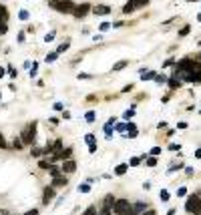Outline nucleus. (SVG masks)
<instances>
[{
    "mask_svg": "<svg viewBox=\"0 0 201 215\" xmlns=\"http://www.w3.org/2000/svg\"><path fill=\"white\" fill-rule=\"evenodd\" d=\"M185 211L193 215H201V197L199 195H189L185 201Z\"/></svg>",
    "mask_w": 201,
    "mask_h": 215,
    "instance_id": "f257e3e1",
    "label": "nucleus"
},
{
    "mask_svg": "<svg viewBox=\"0 0 201 215\" xmlns=\"http://www.w3.org/2000/svg\"><path fill=\"white\" fill-rule=\"evenodd\" d=\"M48 6L58 12H74V8H76L70 0H48Z\"/></svg>",
    "mask_w": 201,
    "mask_h": 215,
    "instance_id": "f03ea898",
    "label": "nucleus"
},
{
    "mask_svg": "<svg viewBox=\"0 0 201 215\" xmlns=\"http://www.w3.org/2000/svg\"><path fill=\"white\" fill-rule=\"evenodd\" d=\"M113 211L117 215H133V205H131L127 199H117Z\"/></svg>",
    "mask_w": 201,
    "mask_h": 215,
    "instance_id": "7ed1b4c3",
    "label": "nucleus"
},
{
    "mask_svg": "<svg viewBox=\"0 0 201 215\" xmlns=\"http://www.w3.org/2000/svg\"><path fill=\"white\" fill-rule=\"evenodd\" d=\"M34 139H36V123H30L22 131V141H24V145H32Z\"/></svg>",
    "mask_w": 201,
    "mask_h": 215,
    "instance_id": "20e7f679",
    "label": "nucleus"
},
{
    "mask_svg": "<svg viewBox=\"0 0 201 215\" xmlns=\"http://www.w3.org/2000/svg\"><path fill=\"white\" fill-rule=\"evenodd\" d=\"M149 4V0H129L127 4L123 6V14H129V12H133V10H137V8L141 6H147Z\"/></svg>",
    "mask_w": 201,
    "mask_h": 215,
    "instance_id": "39448f33",
    "label": "nucleus"
},
{
    "mask_svg": "<svg viewBox=\"0 0 201 215\" xmlns=\"http://www.w3.org/2000/svg\"><path fill=\"white\" fill-rule=\"evenodd\" d=\"M88 10H93V8H91V4H88V2H85V4H80V6L74 8L73 16H74V18H85V16L88 14Z\"/></svg>",
    "mask_w": 201,
    "mask_h": 215,
    "instance_id": "423d86ee",
    "label": "nucleus"
},
{
    "mask_svg": "<svg viewBox=\"0 0 201 215\" xmlns=\"http://www.w3.org/2000/svg\"><path fill=\"white\" fill-rule=\"evenodd\" d=\"M54 195H56V191H54V187L50 185V187H44V195H42V203L44 205H48V203L54 199Z\"/></svg>",
    "mask_w": 201,
    "mask_h": 215,
    "instance_id": "0eeeda50",
    "label": "nucleus"
},
{
    "mask_svg": "<svg viewBox=\"0 0 201 215\" xmlns=\"http://www.w3.org/2000/svg\"><path fill=\"white\" fill-rule=\"evenodd\" d=\"M74 171H76V163L73 159H67L62 163V173H74Z\"/></svg>",
    "mask_w": 201,
    "mask_h": 215,
    "instance_id": "6e6552de",
    "label": "nucleus"
},
{
    "mask_svg": "<svg viewBox=\"0 0 201 215\" xmlns=\"http://www.w3.org/2000/svg\"><path fill=\"white\" fill-rule=\"evenodd\" d=\"M67 183H68L67 177H60V175H56V177L52 179V187H54V189H56V187H64Z\"/></svg>",
    "mask_w": 201,
    "mask_h": 215,
    "instance_id": "1a4fd4ad",
    "label": "nucleus"
},
{
    "mask_svg": "<svg viewBox=\"0 0 201 215\" xmlns=\"http://www.w3.org/2000/svg\"><path fill=\"white\" fill-rule=\"evenodd\" d=\"M93 14H97V16H100V14H111V8L109 6H103V4H99V6L93 8Z\"/></svg>",
    "mask_w": 201,
    "mask_h": 215,
    "instance_id": "9d476101",
    "label": "nucleus"
},
{
    "mask_svg": "<svg viewBox=\"0 0 201 215\" xmlns=\"http://www.w3.org/2000/svg\"><path fill=\"white\" fill-rule=\"evenodd\" d=\"M145 211H147V205H145V203H135L133 205V215L145 213Z\"/></svg>",
    "mask_w": 201,
    "mask_h": 215,
    "instance_id": "9b49d317",
    "label": "nucleus"
},
{
    "mask_svg": "<svg viewBox=\"0 0 201 215\" xmlns=\"http://www.w3.org/2000/svg\"><path fill=\"white\" fill-rule=\"evenodd\" d=\"M169 87H171V88H177V87H181V79L177 76V74L169 79Z\"/></svg>",
    "mask_w": 201,
    "mask_h": 215,
    "instance_id": "f8f14e48",
    "label": "nucleus"
},
{
    "mask_svg": "<svg viewBox=\"0 0 201 215\" xmlns=\"http://www.w3.org/2000/svg\"><path fill=\"white\" fill-rule=\"evenodd\" d=\"M127 169H129V165H127V163H123V165H119V167L115 169V175H125V173H127Z\"/></svg>",
    "mask_w": 201,
    "mask_h": 215,
    "instance_id": "ddd939ff",
    "label": "nucleus"
},
{
    "mask_svg": "<svg viewBox=\"0 0 201 215\" xmlns=\"http://www.w3.org/2000/svg\"><path fill=\"white\" fill-rule=\"evenodd\" d=\"M12 147H14V149H22V147H24V141H22V137H14Z\"/></svg>",
    "mask_w": 201,
    "mask_h": 215,
    "instance_id": "4468645a",
    "label": "nucleus"
},
{
    "mask_svg": "<svg viewBox=\"0 0 201 215\" xmlns=\"http://www.w3.org/2000/svg\"><path fill=\"white\" fill-rule=\"evenodd\" d=\"M68 44H70V42H62V44H58V48H56V52H58V54H62V52H67V50H68Z\"/></svg>",
    "mask_w": 201,
    "mask_h": 215,
    "instance_id": "2eb2a0df",
    "label": "nucleus"
},
{
    "mask_svg": "<svg viewBox=\"0 0 201 215\" xmlns=\"http://www.w3.org/2000/svg\"><path fill=\"white\" fill-rule=\"evenodd\" d=\"M94 119H97V115H94V111H88V113L85 115V121H87V123H94Z\"/></svg>",
    "mask_w": 201,
    "mask_h": 215,
    "instance_id": "dca6fc26",
    "label": "nucleus"
},
{
    "mask_svg": "<svg viewBox=\"0 0 201 215\" xmlns=\"http://www.w3.org/2000/svg\"><path fill=\"white\" fill-rule=\"evenodd\" d=\"M169 79L167 76H165V74H157V76H155V82H157V85H163V82H167Z\"/></svg>",
    "mask_w": 201,
    "mask_h": 215,
    "instance_id": "f3484780",
    "label": "nucleus"
},
{
    "mask_svg": "<svg viewBox=\"0 0 201 215\" xmlns=\"http://www.w3.org/2000/svg\"><path fill=\"white\" fill-rule=\"evenodd\" d=\"M79 191H80V193H88V191H91V183H82V185H79Z\"/></svg>",
    "mask_w": 201,
    "mask_h": 215,
    "instance_id": "a211bd4d",
    "label": "nucleus"
},
{
    "mask_svg": "<svg viewBox=\"0 0 201 215\" xmlns=\"http://www.w3.org/2000/svg\"><path fill=\"white\" fill-rule=\"evenodd\" d=\"M127 64H129L127 61H119V62H117V64H115V67H113V70H121V68H125V67H127Z\"/></svg>",
    "mask_w": 201,
    "mask_h": 215,
    "instance_id": "6ab92c4d",
    "label": "nucleus"
},
{
    "mask_svg": "<svg viewBox=\"0 0 201 215\" xmlns=\"http://www.w3.org/2000/svg\"><path fill=\"white\" fill-rule=\"evenodd\" d=\"M155 76H157V73L149 70V73H143V81H149V79H155Z\"/></svg>",
    "mask_w": 201,
    "mask_h": 215,
    "instance_id": "aec40b11",
    "label": "nucleus"
},
{
    "mask_svg": "<svg viewBox=\"0 0 201 215\" xmlns=\"http://www.w3.org/2000/svg\"><path fill=\"white\" fill-rule=\"evenodd\" d=\"M159 197H161V201H169V191H167V189H163V191L159 193Z\"/></svg>",
    "mask_w": 201,
    "mask_h": 215,
    "instance_id": "412c9836",
    "label": "nucleus"
},
{
    "mask_svg": "<svg viewBox=\"0 0 201 215\" xmlns=\"http://www.w3.org/2000/svg\"><path fill=\"white\" fill-rule=\"evenodd\" d=\"M147 165L149 167H155V165H157V157H155V155H151V157L147 159Z\"/></svg>",
    "mask_w": 201,
    "mask_h": 215,
    "instance_id": "4be33fe9",
    "label": "nucleus"
},
{
    "mask_svg": "<svg viewBox=\"0 0 201 215\" xmlns=\"http://www.w3.org/2000/svg\"><path fill=\"white\" fill-rule=\"evenodd\" d=\"M85 141H87L88 145H94V143H97V139H94V135H91V133H88L87 137H85Z\"/></svg>",
    "mask_w": 201,
    "mask_h": 215,
    "instance_id": "5701e85b",
    "label": "nucleus"
},
{
    "mask_svg": "<svg viewBox=\"0 0 201 215\" xmlns=\"http://www.w3.org/2000/svg\"><path fill=\"white\" fill-rule=\"evenodd\" d=\"M4 32H6V20L0 16V34H4Z\"/></svg>",
    "mask_w": 201,
    "mask_h": 215,
    "instance_id": "b1692460",
    "label": "nucleus"
},
{
    "mask_svg": "<svg viewBox=\"0 0 201 215\" xmlns=\"http://www.w3.org/2000/svg\"><path fill=\"white\" fill-rule=\"evenodd\" d=\"M44 153V149H38V147H32V157H40Z\"/></svg>",
    "mask_w": 201,
    "mask_h": 215,
    "instance_id": "393cba45",
    "label": "nucleus"
},
{
    "mask_svg": "<svg viewBox=\"0 0 201 215\" xmlns=\"http://www.w3.org/2000/svg\"><path fill=\"white\" fill-rule=\"evenodd\" d=\"M115 131H119V133H127V125H125V123H121V125L115 127Z\"/></svg>",
    "mask_w": 201,
    "mask_h": 215,
    "instance_id": "a878e982",
    "label": "nucleus"
},
{
    "mask_svg": "<svg viewBox=\"0 0 201 215\" xmlns=\"http://www.w3.org/2000/svg\"><path fill=\"white\" fill-rule=\"evenodd\" d=\"M125 137H129V139H135V137H137V129H131V131H127V133H125Z\"/></svg>",
    "mask_w": 201,
    "mask_h": 215,
    "instance_id": "bb28decb",
    "label": "nucleus"
},
{
    "mask_svg": "<svg viewBox=\"0 0 201 215\" xmlns=\"http://www.w3.org/2000/svg\"><path fill=\"white\" fill-rule=\"evenodd\" d=\"M185 165L183 163H171V167H169V171H175V169H183Z\"/></svg>",
    "mask_w": 201,
    "mask_h": 215,
    "instance_id": "cd10ccee",
    "label": "nucleus"
},
{
    "mask_svg": "<svg viewBox=\"0 0 201 215\" xmlns=\"http://www.w3.org/2000/svg\"><path fill=\"white\" fill-rule=\"evenodd\" d=\"M56 56H58V52H50V54H46V62L56 61Z\"/></svg>",
    "mask_w": 201,
    "mask_h": 215,
    "instance_id": "c85d7f7f",
    "label": "nucleus"
},
{
    "mask_svg": "<svg viewBox=\"0 0 201 215\" xmlns=\"http://www.w3.org/2000/svg\"><path fill=\"white\" fill-rule=\"evenodd\" d=\"M18 18H20V20H28V12H26V10H20Z\"/></svg>",
    "mask_w": 201,
    "mask_h": 215,
    "instance_id": "c756f323",
    "label": "nucleus"
},
{
    "mask_svg": "<svg viewBox=\"0 0 201 215\" xmlns=\"http://www.w3.org/2000/svg\"><path fill=\"white\" fill-rule=\"evenodd\" d=\"M139 163H141V159H139V157H133V159L129 161V165H131V167H137Z\"/></svg>",
    "mask_w": 201,
    "mask_h": 215,
    "instance_id": "7c9ffc66",
    "label": "nucleus"
},
{
    "mask_svg": "<svg viewBox=\"0 0 201 215\" xmlns=\"http://www.w3.org/2000/svg\"><path fill=\"white\" fill-rule=\"evenodd\" d=\"M8 147V143H6V139L2 137V133H0V149H6Z\"/></svg>",
    "mask_w": 201,
    "mask_h": 215,
    "instance_id": "2f4dec72",
    "label": "nucleus"
},
{
    "mask_svg": "<svg viewBox=\"0 0 201 215\" xmlns=\"http://www.w3.org/2000/svg\"><path fill=\"white\" fill-rule=\"evenodd\" d=\"M0 16H2L4 20H8V12H6V8H4V6H0Z\"/></svg>",
    "mask_w": 201,
    "mask_h": 215,
    "instance_id": "473e14b6",
    "label": "nucleus"
},
{
    "mask_svg": "<svg viewBox=\"0 0 201 215\" xmlns=\"http://www.w3.org/2000/svg\"><path fill=\"white\" fill-rule=\"evenodd\" d=\"M48 171L52 173V177H56V175H58V171H60V169H58V167H54V165H50V169H48Z\"/></svg>",
    "mask_w": 201,
    "mask_h": 215,
    "instance_id": "72a5a7b5",
    "label": "nucleus"
},
{
    "mask_svg": "<svg viewBox=\"0 0 201 215\" xmlns=\"http://www.w3.org/2000/svg\"><path fill=\"white\" fill-rule=\"evenodd\" d=\"M38 167H40V169H50V161H48V163H46V161H40Z\"/></svg>",
    "mask_w": 201,
    "mask_h": 215,
    "instance_id": "f704fd0d",
    "label": "nucleus"
},
{
    "mask_svg": "<svg viewBox=\"0 0 201 215\" xmlns=\"http://www.w3.org/2000/svg\"><path fill=\"white\" fill-rule=\"evenodd\" d=\"M109 28H111V24H109V22H103V24H100V32H105V30H109Z\"/></svg>",
    "mask_w": 201,
    "mask_h": 215,
    "instance_id": "c9c22d12",
    "label": "nucleus"
},
{
    "mask_svg": "<svg viewBox=\"0 0 201 215\" xmlns=\"http://www.w3.org/2000/svg\"><path fill=\"white\" fill-rule=\"evenodd\" d=\"M185 193H187V189H185V187H179V191H177V197H185Z\"/></svg>",
    "mask_w": 201,
    "mask_h": 215,
    "instance_id": "e433bc0d",
    "label": "nucleus"
},
{
    "mask_svg": "<svg viewBox=\"0 0 201 215\" xmlns=\"http://www.w3.org/2000/svg\"><path fill=\"white\" fill-rule=\"evenodd\" d=\"M85 215H97V209H94V207H88L87 211H85Z\"/></svg>",
    "mask_w": 201,
    "mask_h": 215,
    "instance_id": "4c0bfd02",
    "label": "nucleus"
},
{
    "mask_svg": "<svg viewBox=\"0 0 201 215\" xmlns=\"http://www.w3.org/2000/svg\"><path fill=\"white\" fill-rule=\"evenodd\" d=\"M179 34H181V36H187V34H189V26H183Z\"/></svg>",
    "mask_w": 201,
    "mask_h": 215,
    "instance_id": "58836bf2",
    "label": "nucleus"
},
{
    "mask_svg": "<svg viewBox=\"0 0 201 215\" xmlns=\"http://www.w3.org/2000/svg\"><path fill=\"white\" fill-rule=\"evenodd\" d=\"M133 109H135V107H131V109L127 111V113H125V119H131V117L135 115V113H133Z\"/></svg>",
    "mask_w": 201,
    "mask_h": 215,
    "instance_id": "ea45409f",
    "label": "nucleus"
},
{
    "mask_svg": "<svg viewBox=\"0 0 201 215\" xmlns=\"http://www.w3.org/2000/svg\"><path fill=\"white\" fill-rule=\"evenodd\" d=\"M159 153H161V147H153V149H151V155H155V157H157Z\"/></svg>",
    "mask_w": 201,
    "mask_h": 215,
    "instance_id": "a19ab883",
    "label": "nucleus"
},
{
    "mask_svg": "<svg viewBox=\"0 0 201 215\" xmlns=\"http://www.w3.org/2000/svg\"><path fill=\"white\" fill-rule=\"evenodd\" d=\"M79 79H93V74H87V73H80Z\"/></svg>",
    "mask_w": 201,
    "mask_h": 215,
    "instance_id": "79ce46f5",
    "label": "nucleus"
},
{
    "mask_svg": "<svg viewBox=\"0 0 201 215\" xmlns=\"http://www.w3.org/2000/svg\"><path fill=\"white\" fill-rule=\"evenodd\" d=\"M173 58H167V61H165V64H163V67H173Z\"/></svg>",
    "mask_w": 201,
    "mask_h": 215,
    "instance_id": "37998d69",
    "label": "nucleus"
},
{
    "mask_svg": "<svg viewBox=\"0 0 201 215\" xmlns=\"http://www.w3.org/2000/svg\"><path fill=\"white\" fill-rule=\"evenodd\" d=\"M52 38H54V32H50V34H46V38H44V40H46V42H50Z\"/></svg>",
    "mask_w": 201,
    "mask_h": 215,
    "instance_id": "c03bdc74",
    "label": "nucleus"
},
{
    "mask_svg": "<svg viewBox=\"0 0 201 215\" xmlns=\"http://www.w3.org/2000/svg\"><path fill=\"white\" fill-rule=\"evenodd\" d=\"M36 213H38V209H30V211H26L24 215H36Z\"/></svg>",
    "mask_w": 201,
    "mask_h": 215,
    "instance_id": "a18cd8bd",
    "label": "nucleus"
},
{
    "mask_svg": "<svg viewBox=\"0 0 201 215\" xmlns=\"http://www.w3.org/2000/svg\"><path fill=\"white\" fill-rule=\"evenodd\" d=\"M8 73H10V76H14V79H16V70H14V68H12V67L8 68Z\"/></svg>",
    "mask_w": 201,
    "mask_h": 215,
    "instance_id": "49530a36",
    "label": "nucleus"
},
{
    "mask_svg": "<svg viewBox=\"0 0 201 215\" xmlns=\"http://www.w3.org/2000/svg\"><path fill=\"white\" fill-rule=\"evenodd\" d=\"M54 111H62V105H60V103H54Z\"/></svg>",
    "mask_w": 201,
    "mask_h": 215,
    "instance_id": "de8ad7c7",
    "label": "nucleus"
},
{
    "mask_svg": "<svg viewBox=\"0 0 201 215\" xmlns=\"http://www.w3.org/2000/svg\"><path fill=\"white\" fill-rule=\"evenodd\" d=\"M185 173H187L189 177H191V175H193V169H191V167H185Z\"/></svg>",
    "mask_w": 201,
    "mask_h": 215,
    "instance_id": "09e8293b",
    "label": "nucleus"
},
{
    "mask_svg": "<svg viewBox=\"0 0 201 215\" xmlns=\"http://www.w3.org/2000/svg\"><path fill=\"white\" fill-rule=\"evenodd\" d=\"M141 215H155V211H153V209H147L145 213H141Z\"/></svg>",
    "mask_w": 201,
    "mask_h": 215,
    "instance_id": "8fccbe9b",
    "label": "nucleus"
},
{
    "mask_svg": "<svg viewBox=\"0 0 201 215\" xmlns=\"http://www.w3.org/2000/svg\"><path fill=\"white\" fill-rule=\"evenodd\" d=\"M195 157H197V159H201V149L197 151V153H195Z\"/></svg>",
    "mask_w": 201,
    "mask_h": 215,
    "instance_id": "3c124183",
    "label": "nucleus"
},
{
    "mask_svg": "<svg viewBox=\"0 0 201 215\" xmlns=\"http://www.w3.org/2000/svg\"><path fill=\"white\" fill-rule=\"evenodd\" d=\"M197 18H199V22H201V14H199V16H197Z\"/></svg>",
    "mask_w": 201,
    "mask_h": 215,
    "instance_id": "603ef678",
    "label": "nucleus"
},
{
    "mask_svg": "<svg viewBox=\"0 0 201 215\" xmlns=\"http://www.w3.org/2000/svg\"><path fill=\"white\" fill-rule=\"evenodd\" d=\"M187 2H195V0H187Z\"/></svg>",
    "mask_w": 201,
    "mask_h": 215,
    "instance_id": "864d4df0",
    "label": "nucleus"
},
{
    "mask_svg": "<svg viewBox=\"0 0 201 215\" xmlns=\"http://www.w3.org/2000/svg\"><path fill=\"white\" fill-rule=\"evenodd\" d=\"M199 193H201V189H199Z\"/></svg>",
    "mask_w": 201,
    "mask_h": 215,
    "instance_id": "5fc2aeb1",
    "label": "nucleus"
}]
</instances>
